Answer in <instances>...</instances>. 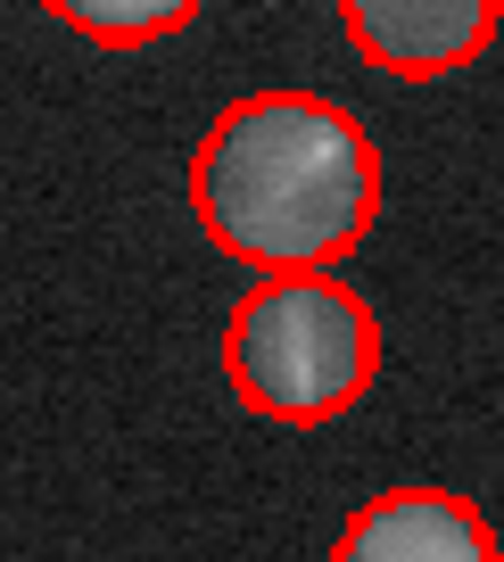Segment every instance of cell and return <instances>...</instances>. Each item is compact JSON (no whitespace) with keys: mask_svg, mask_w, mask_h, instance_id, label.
Returning <instances> with one entry per match:
<instances>
[{"mask_svg":"<svg viewBox=\"0 0 504 562\" xmlns=\"http://www.w3.org/2000/svg\"><path fill=\"white\" fill-rule=\"evenodd\" d=\"M331 562H496L488 513L455 488H389L348 513Z\"/></svg>","mask_w":504,"mask_h":562,"instance_id":"277c9868","label":"cell"},{"mask_svg":"<svg viewBox=\"0 0 504 562\" xmlns=\"http://www.w3.org/2000/svg\"><path fill=\"white\" fill-rule=\"evenodd\" d=\"M381 372V315L339 273H273L224 323V381L248 414L323 430Z\"/></svg>","mask_w":504,"mask_h":562,"instance_id":"7a4b0ae2","label":"cell"},{"mask_svg":"<svg viewBox=\"0 0 504 562\" xmlns=\"http://www.w3.org/2000/svg\"><path fill=\"white\" fill-rule=\"evenodd\" d=\"M191 207L224 257L257 281L339 273L381 215V149L348 108L314 91H257L208 124L191 158Z\"/></svg>","mask_w":504,"mask_h":562,"instance_id":"6da1fadb","label":"cell"},{"mask_svg":"<svg viewBox=\"0 0 504 562\" xmlns=\"http://www.w3.org/2000/svg\"><path fill=\"white\" fill-rule=\"evenodd\" d=\"M496 0H339V34L381 75H455L496 42Z\"/></svg>","mask_w":504,"mask_h":562,"instance_id":"3957f363","label":"cell"},{"mask_svg":"<svg viewBox=\"0 0 504 562\" xmlns=\"http://www.w3.org/2000/svg\"><path fill=\"white\" fill-rule=\"evenodd\" d=\"M51 18L67 34H83L91 50H149L199 25L191 0H51Z\"/></svg>","mask_w":504,"mask_h":562,"instance_id":"5b68a950","label":"cell"}]
</instances>
